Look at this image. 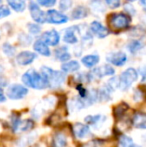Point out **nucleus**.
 <instances>
[{
  "label": "nucleus",
  "mask_w": 146,
  "mask_h": 147,
  "mask_svg": "<svg viewBox=\"0 0 146 147\" xmlns=\"http://www.w3.org/2000/svg\"><path fill=\"white\" fill-rule=\"evenodd\" d=\"M29 10L31 17L33 18V20L37 23H44L46 21V14L39 8V6L37 5L35 2H30L29 4Z\"/></svg>",
  "instance_id": "0eeeda50"
},
{
  "label": "nucleus",
  "mask_w": 146,
  "mask_h": 147,
  "mask_svg": "<svg viewBox=\"0 0 146 147\" xmlns=\"http://www.w3.org/2000/svg\"><path fill=\"white\" fill-rule=\"evenodd\" d=\"M72 5V0H60L59 1V7L63 11H66Z\"/></svg>",
  "instance_id": "cd10ccee"
},
{
  "label": "nucleus",
  "mask_w": 146,
  "mask_h": 147,
  "mask_svg": "<svg viewBox=\"0 0 146 147\" xmlns=\"http://www.w3.org/2000/svg\"><path fill=\"white\" fill-rule=\"evenodd\" d=\"M22 82L24 85L28 86L30 88L37 89V90H41V89H45L48 87L46 80L44 79L41 73H38L36 70L29 69L22 75Z\"/></svg>",
  "instance_id": "f257e3e1"
},
{
  "label": "nucleus",
  "mask_w": 146,
  "mask_h": 147,
  "mask_svg": "<svg viewBox=\"0 0 146 147\" xmlns=\"http://www.w3.org/2000/svg\"><path fill=\"white\" fill-rule=\"evenodd\" d=\"M88 15V11L84 6H77L73 9L72 13H71V17L72 19H82V18H85Z\"/></svg>",
  "instance_id": "aec40b11"
},
{
  "label": "nucleus",
  "mask_w": 146,
  "mask_h": 147,
  "mask_svg": "<svg viewBox=\"0 0 146 147\" xmlns=\"http://www.w3.org/2000/svg\"><path fill=\"white\" fill-rule=\"evenodd\" d=\"M137 78H138V72H137V70L134 69V68H127L118 77L119 88L122 91L127 90L136 81Z\"/></svg>",
  "instance_id": "20e7f679"
},
{
  "label": "nucleus",
  "mask_w": 146,
  "mask_h": 147,
  "mask_svg": "<svg viewBox=\"0 0 146 147\" xmlns=\"http://www.w3.org/2000/svg\"><path fill=\"white\" fill-rule=\"evenodd\" d=\"M33 49L36 51L37 53L43 55V56H50L51 52L48 48V45L45 44L42 40H37L33 45Z\"/></svg>",
  "instance_id": "f3484780"
},
{
  "label": "nucleus",
  "mask_w": 146,
  "mask_h": 147,
  "mask_svg": "<svg viewBox=\"0 0 146 147\" xmlns=\"http://www.w3.org/2000/svg\"><path fill=\"white\" fill-rule=\"evenodd\" d=\"M80 68V64L76 60H71V61H67L64 64H62L61 69L65 73H71V72L78 71Z\"/></svg>",
  "instance_id": "6ab92c4d"
},
{
  "label": "nucleus",
  "mask_w": 146,
  "mask_h": 147,
  "mask_svg": "<svg viewBox=\"0 0 146 147\" xmlns=\"http://www.w3.org/2000/svg\"><path fill=\"white\" fill-rule=\"evenodd\" d=\"M128 147H142V146H140V145H137V144H135L134 142H133V143H131L130 145H129Z\"/></svg>",
  "instance_id": "e433bc0d"
},
{
  "label": "nucleus",
  "mask_w": 146,
  "mask_h": 147,
  "mask_svg": "<svg viewBox=\"0 0 146 147\" xmlns=\"http://www.w3.org/2000/svg\"><path fill=\"white\" fill-rule=\"evenodd\" d=\"M141 48H142V43L139 40L131 41L128 45V50L130 51L131 53H136L137 51H139Z\"/></svg>",
  "instance_id": "a878e982"
},
{
  "label": "nucleus",
  "mask_w": 146,
  "mask_h": 147,
  "mask_svg": "<svg viewBox=\"0 0 146 147\" xmlns=\"http://www.w3.org/2000/svg\"><path fill=\"white\" fill-rule=\"evenodd\" d=\"M131 123L137 129H146V113L137 112L133 115Z\"/></svg>",
  "instance_id": "dca6fc26"
},
{
  "label": "nucleus",
  "mask_w": 146,
  "mask_h": 147,
  "mask_svg": "<svg viewBox=\"0 0 146 147\" xmlns=\"http://www.w3.org/2000/svg\"><path fill=\"white\" fill-rule=\"evenodd\" d=\"M90 30L92 31V33L96 35L99 38H105L108 35V29L105 27V26L102 25L100 22L98 21H93L91 24H90Z\"/></svg>",
  "instance_id": "ddd939ff"
},
{
  "label": "nucleus",
  "mask_w": 146,
  "mask_h": 147,
  "mask_svg": "<svg viewBox=\"0 0 146 147\" xmlns=\"http://www.w3.org/2000/svg\"><path fill=\"white\" fill-rule=\"evenodd\" d=\"M140 3L142 6H144V7H146V0H140Z\"/></svg>",
  "instance_id": "4c0bfd02"
},
{
  "label": "nucleus",
  "mask_w": 146,
  "mask_h": 147,
  "mask_svg": "<svg viewBox=\"0 0 146 147\" xmlns=\"http://www.w3.org/2000/svg\"><path fill=\"white\" fill-rule=\"evenodd\" d=\"M33 127H34V122L30 119H27V120H24V121H21L18 130H20V131H28V130H31Z\"/></svg>",
  "instance_id": "393cba45"
},
{
  "label": "nucleus",
  "mask_w": 146,
  "mask_h": 147,
  "mask_svg": "<svg viewBox=\"0 0 146 147\" xmlns=\"http://www.w3.org/2000/svg\"><path fill=\"white\" fill-rule=\"evenodd\" d=\"M28 28H29V32L30 33H32V34H35V35L38 34V33H40V31H41V28L35 23L28 24Z\"/></svg>",
  "instance_id": "7c9ffc66"
},
{
  "label": "nucleus",
  "mask_w": 146,
  "mask_h": 147,
  "mask_svg": "<svg viewBox=\"0 0 146 147\" xmlns=\"http://www.w3.org/2000/svg\"><path fill=\"white\" fill-rule=\"evenodd\" d=\"M106 60H107L109 63L115 66H123L127 61V55L124 52H114V53H109V54L106 56Z\"/></svg>",
  "instance_id": "9d476101"
},
{
  "label": "nucleus",
  "mask_w": 146,
  "mask_h": 147,
  "mask_svg": "<svg viewBox=\"0 0 146 147\" xmlns=\"http://www.w3.org/2000/svg\"><path fill=\"white\" fill-rule=\"evenodd\" d=\"M110 8H117L120 5V0H104Z\"/></svg>",
  "instance_id": "473e14b6"
},
{
  "label": "nucleus",
  "mask_w": 146,
  "mask_h": 147,
  "mask_svg": "<svg viewBox=\"0 0 146 147\" xmlns=\"http://www.w3.org/2000/svg\"><path fill=\"white\" fill-rule=\"evenodd\" d=\"M73 133L76 138L83 139L90 134V128L87 124L78 122V123H75L73 125Z\"/></svg>",
  "instance_id": "9b49d317"
},
{
  "label": "nucleus",
  "mask_w": 146,
  "mask_h": 147,
  "mask_svg": "<svg viewBox=\"0 0 146 147\" xmlns=\"http://www.w3.org/2000/svg\"><path fill=\"white\" fill-rule=\"evenodd\" d=\"M78 28L76 26H72L69 27L68 29L65 30L64 36H63V40L68 44H75L78 42Z\"/></svg>",
  "instance_id": "2eb2a0df"
},
{
  "label": "nucleus",
  "mask_w": 146,
  "mask_h": 147,
  "mask_svg": "<svg viewBox=\"0 0 146 147\" xmlns=\"http://www.w3.org/2000/svg\"><path fill=\"white\" fill-rule=\"evenodd\" d=\"M9 6H11L12 9H14L16 12L24 11L26 7V4L24 0H6Z\"/></svg>",
  "instance_id": "412c9836"
},
{
  "label": "nucleus",
  "mask_w": 146,
  "mask_h": 147,
  "mask_svg": "<svg viewBox=\"0 0 146 147\" xmlns=\"http://www.w3.org/2000/svg\"><path fill=\"white\" fill-rule=\"evenodd\" d=\"M10 14V10L7 6L5 5H1L0 6V18L6 17Z\"/></svg>",
  "instance_id": "2f4dec72"
},
{
  "label": "nucleus",
  "mask_w": 146,
  "mask_h": 147,
  "mask_svg": "<svg viewBox=\"0 0 146 147\" xmlns=\"http://www.w3.org/2000/svg\"><path fill=\"white\" fill-rule=\"evenodd\" d=\"M67 145L66 136L62 133H57L53 138V147H65Z\"/></svg>",
  "instance_id": "4be33fe9"
},
{
  "label": "nucleus",
  "mask_w": 146,
  "mask_h": 147,
  "mask_svg": "<svg viewBox=\"0 0 146 147\" xmlns=\"http://www.w3.org/2000/svg\"><path fill=\"white\" fill-rule=\"evenodd\" d=\"M99 60H100V57L98 56V55L91 54V55H86V56L82 57L81 62L85 67L93 68L95 65H97Z\"/></svg>",
  "instance_id": "a211bd4d"
},
{
  "label": "nucleus",
  "mask_w": 146,
  "mask_h": 147,
  "mask_svg": "<svg viewBox=\"0 0 146 147\" xmlns=\"http://www.w3.org/2000/svg\"><path fill=\"white\" fill-rule=\"evenodd\" d=\"M128 1H130V2H133V1H136V0H128Z\"/></svg>",
  "instance_id": "58836bf2"
},
{
  "label": "nucleus",
  "mask_w": 146,
  "mask_h": 147,
  "mask_svg": "<svg viewBox=\"0 0 146 147\" xmlns=\"http://www.w3.org/2000/svg\"><path fill=\"white\" fill-rule=\"evenodd\" d=\"M131 19L129 15L125 13H112L108 17V23L114 30L126 29L130 25Z\"/></svg>",
  "instance_id": "7ed1b4c3"
},
{
  "label": "nucleus",
  "mask_w": 146,
  "mask_h": 147,
  "mask_svg": "<svg viewBox=\"0 0 146 147\" xmlns=\"http://www.w3.org/2000/svg\"><path fill=\"white\" fill-rule=\"evenodd\" d=\"M56 58L62 62H67L70 59V54L67 52V47H60L56 50Z\"/></svg>",
  "instance_id": "5701e85b"
},
{
  "label": "nucleus",
  "mask_w": 146,
  "mask_h": 147,
  "mask_svg": "<svg viewBox=\"0 0 146 147\" xmlns=\"http://www.w3.org/2000/svg\"><path fill=\"white\" fill-rule=\"evenodd\" d=\"M85 122L87 125H91L92 127L98 128L105 122L106 116L101 114H95V115H87L85 117Z\"/></svg>",
  "instance_id": "4468645a"
},
{
  "label": "nucleus",
  "mask_w": 146,
  "mask_h": 147,
  "mask_svg": "<svg viewBox=\"0 0 146 147\" xmlns=\"http://www.w3.org/2000/svg\"><path fill=\"white\" fill-rule=\"evenodd\" d=\"M131 143H133L132 138L126 135H123L119 140V146L120 147H128Z\"/></svg>",
  "instance_id": "bb28decb"
},
{
  "label": "nucleus",
  "mask_w": 146,
  "mask_h": 147,
  "mask_svg": "<svg viewBox=\"0 0 146 147\" xmlns=\"http://www.w3.org/2000/svg\"><path fill=\"white\" fill-rule=\"evenodd\" d=\"M5 100H6V97L3 94V90H2V88H0V103L4 102Z\"/></svg>",
  "instance_id": "c9c22d12"
},
{
  "label": "nucleus",
  "mask_w": 146,
  "mask_h": 147,
  "mask_svg": "<svg viewBox=\"0 0 146 147\" xmlns=\"http://www.w3.org/2000/svg\"><path fill=\"white\" fill-rule=\"evenodd\" d=\"M127 110H128V105L125 104V103H122V104H119L115 107L114 110H113V113H114L115 117L119 118V117H122Z\"/></svg>",
  "instance_id": "b1692460"
},
{
  "label": "nucleus",
  "mask_w": 146,
  "mask_h": 147,
  "mask_svg": "<svg viewBox=\"0 0 146 147\" xmlns=\"http://www.w3.org/2000/svg\"><path fill=\"white\" fill-rule=\"evenodd\" d=\"M41 75L46 80L48 87L57 88L62 85L65 81V75L63 72L57 71L47 66H43L41 68Z\"/></svg>",
  "instance_id": "f03ea898"
},
{
  "label": "nucleus",
  "mask_w": 146,
  "mask_h": 147,
  "mask_svg": "<svg viewBox=\"0 0 146 147\" xmlns=\"http://www.w3.org/2000/svg\"><path fill=\"white\" fill-rule=\"evenodd\" d=\"M139 73H140L141 77H142V81H146V67H143L139 70Z\"/></svg>",
  "instance_id": "72a5a7b5"
},
{
  "label": "nucleus",
  "mask_w": 146,
  "mask_h": 147,
  "mask_svg": "<svg viewBox=\"0 0 146 147\" xmlns=\"http://www.w3.org/2000/svg\"><path fill=\"white\" fill-rule=\"evenodd\" d=\"M28 94V89L21 84H12L7 89V97L11 100H19Z\"/></svg>",
  "instance_id": "39448f33"
},
{
  "label": "nucleus",
  "mask_w": 146,
  "mask_h": 147,
  "mask_svg": "<svg viewBox=\"0 0 146 147\" xmlns=\"http://www.w3.org/2000/svg\"><path fill=\"white\" fill-rule=\"evenodd\" d=\"M37 2L43 7H52L56 3V0H37Z\"/></svg>",
  "instance_id": "c756f323"
},
{
  "label": "nucleus",
  "mask_w": 146,
  "mask_h": 147,
  "mask_svg": "<svg viewBox=\"0 0 146 147\" xmlns=\"http://www.w3.org/2000/svg\"><path fill=\"white\" fill-rule=\"evenodd\" d=\"M125 9L126 10H128V13L129 14H134L135 13V9L132 7V5H125Z\"/></svg>",
  "instance_id": "f704fd0d"
},
{
  "label": "nucleus",
  "mask_w": 146,
  "mask_h": 147,
  "mask_svg": "<svg viewBox=\"0 0 146 147\" xmlns=\"http://www.w3.org/2000/svg\"><path fill=\"white\" fill-rule=\"evenodd\" d=\"M41 38H42L41 40L45 44L51 45V46H56V45H58L59 41H60V35H59V33L56 30L52 29L43 33Z\"/></svg>",
  "instance_id": "6e6552de"
},
{
  "label": "nucleus",
  "mask_w": 146,
  "mask_h": 147,
  "mask_svg": "<svg viewBox=\"0 0 146 147\" xmlns=\"http://www.w3.org/2000/svg\"><path fill=\"white\" fill-rule=\"evenodd\" d=\"M3 51L6 55H8V56H13L14 53H15V48L12 47L11 45H9V44H4Z\"/></svg>",
  "instance_id": "c85d7f7f"
},
{
  "label": "nucleus",
  "mask_w": 146,
  "mask_h": 147,
  "mask_svg": "<svg viewBox=\"0 0 146 147\" xmlns=\"http://www.w3.org/2000/svg\"><path fill=\"white\" fill-rule=\"evenodd\" d=\"M46 21L51 24H64L68 21V17L57 10H48L46 13Z\"/></svg>",
  "instance_id": "423d86ee"
},
{
  "label": "nucleus",
  "mask_w": 146,
  "mask_h": 147,
  "mask_svg": "<svg viewBox=\"0 0 146 147\" xmlns=\"http://www.w3.org/2000/svg\"><path fill=\"white\" fill-rule=\"evenodd\" d=\"M36 59V54L30 51H23V52L19 53L16 57V61L19 65L25 66L31 64L34 60Z\"/></svg>",
  "instance_id": "f8f14e48"
},
{
  "label": "nucleus",
  "mask_w": 146,
  "mask_h": 147,
  "mask_svg": "<svg viewBox=\"0 0 146 147\" xmlns=\"http://www.w3.org/2000/svg\"><path fill=\"white\" fill-rule=\"evenodd\" d=\"M115 73V70L113 67H111L110 65H102L98 68H95L93 71L91 72L90 74V77L92 78H102L105 77V76H111Z\"/></svg>",
  "instance_id": "1a4fd4ad"
}]
</instances>
